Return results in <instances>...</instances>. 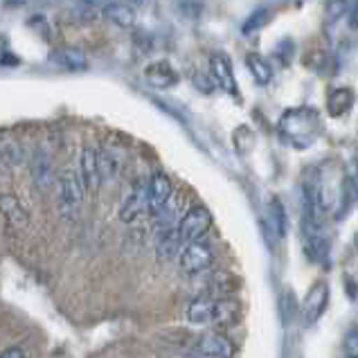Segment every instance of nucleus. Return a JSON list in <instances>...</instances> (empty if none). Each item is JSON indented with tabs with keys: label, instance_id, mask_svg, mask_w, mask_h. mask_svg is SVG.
<instances>
[{
	"label": "nucleus",
	"instance_id": "obj_15",
	"mask_svg": "<svg viewBox=\"0 0 358 358\" xmlns=\"http://www.w3.org/2000/svg\"><path fill=\"white\" fill-rule=\"evenodd\" d=\"M180 234L178 228H162L156 237V255L160 259H173L180 255Z\"/></svg>",
	"mask_w": 358,
	"mask_h": 358
},
{
	"label": "nucleus",
	"instance_id": "obj_31",
	"mask_svg": "<svg viewBox=\"0 0 358 358\" xmlns=\"http://www.w3.org/2000/svg\"><path fill=\"white\" fill-rule=\"evenodd\" d=\"M165 358H201L196 354H171V356H165Z\"/></svg>",
	"mask_w": 358,
	"mask_h": 358
},
{
	"label": "nucleus",
	"instance_id": "obj_6",
	"mask_svg": "<svg viewBox=\"0 0 358 358\" xmlns=\"http://www.w3.org/2000/svg\"><path fill=\"white\" fill-rule=\"evenodd\" d=\"M327 302H329V286L327 282H315L302 304V322L306 327L318 322L327 309Z\"/></svg>",
	"mask_w": 358,
	"mask_h": 358
},
{
	"label": "nucleus",
	"instance_id": "obj_24",
	"mask_svg": "<svg viewBox=\"0 0 358 358\" xmlns=\"http://www.w3.org/2000/svg\"><path fill=\"white\" fill-rule=\"evenodd\" d=\"M350 3H352V0H327V7H324L327 23L334 25L336 20H341L347 9H350Z\"/></svg>",
	"mask_w": 358,
	"mask_h": 358
},
{
	"label": "nucleus",
	"instance_id": "obj_8",
	"mask_svg": "<svg viewBox=\"0 0 358 358\" xmlns=\"http://www.w3.org/2000/svg\"><path fill=\"white\" fill-rule=\"evenodd\" d=\"M79 178L86 192H97L101 185V171H99V151L95 147L86 145L81 149L79 158Z\"/></svg>",
	"mask_w": 358,
	"mask_h": 358
},
{
	"label": "nucleus",
	"instance_id": "obj_19",
	"mask_svg": "<svg viewBox=\"0 0 358 358\" xmlns=\"http://www.w3.org/2000/svg\"><path fill=\"white\" fill-rule=\"evenodd\" d=\"M245 68L250 70V75L255 79V84H259V86H268L271 81H273V68L271 64L266 61L262 55H245Z\"/></svg>",
	"mask_w": 358,
	"mask_h": 358
},
{
	"label": "nucleus",
	"instance_id": "obj_9",
	"mask_svg": "<svg viewBox=\"0 0 358 358\" xmlns=\"http://www.w3.org/2000/svg\"><path fill=\"white\" fill-rule=\"evenodd\" d=\"M196 350L206 358H234V343L221 331L203 334L196 343Z\"/></svg>",
	"mask_w": 358,
	"mask_h": 358
},
{
	"label": "nucleus",
	"instance_id": "obj_29",
	"mask_svg": "<svg viewBox=\"0 0 358 358\" xmlns=\"http://www.w3.org/2000/svg\"><path fill=\"white\" fill-rule=\"evenodd\" d=\"M29 0H3V5L7 7V9H16V7H23V5H27Z\"/></svg>",
	"mask_w": 358,
	"mask_h": 358
},
{
	"label": "nucleus",
	"instance_id": "obj_5",
	"mask_svg": "<svg viewBox=\"0 0 358 358\" xmlns=\"http://www.w3.org/2000/svg\"><path fill=\"white\" fill-rule=\"evenodd\" d=\"M149 212V180H138L120 206V219L124 223L136 221L140 214Z\"/></svg>",
	"mask_w": 358,
	"mask_h": 358
},
{
	"label": "nucleus",
	"instance_id": "obj_33",
	"mask_svg": "<svg viewBox=\"0 0 358 358\" xmlns=\"http://www.w3.org/2000/svg\"><path fill=\"white\" fill-rule=\"evenodd\" d=\"M354 245H356V250H358V232H356V237H354Z\"/></svg>",
	"mask_w": 358,
	"mask_h": 358
},
{
	"label": "nucleus",
	"instance_id": "obj_21",
	"mask_svg": "<svg viewBox=\"0 0 358 358\" xmlns=\"http://www.w3.org/2000/svg\"><path fill=\"white\" fill-rule=\"evenodd\" d=\"M212 311H214V302L210 298H196L187 309V320L192 324H208L212 322Z\"/></svg>",
	"mask_w": 358,
	"mask_h": 358
},
{
	"label": "nucleus",
	"instance_id": "obj_28",
	"mask_svg": "<svg viewBox=\"0 0 358 358\" xmlns=\"http://www.w3.org/2000/svg\"><path fill=\"white\" fill-rule=\"evenodd\" d=\"M350 27L358 29V0H354L352 9H350Z\"/></svg>",
	"mask_w": 358,
	"mask_h": 358
},
{
	"label": "nucleus",
	"instance_id": "obj_16",
	"mask_svg": "<svg viewBox=\"0 0 358 358\" xmlns=\"http://www.w3.org/2000/svg\"><path fill=\"white\" fill-rule=\"evenodd\" d=\"M0 212H3V217L12 223L14 228H25L29 223V214L23 208V203L16 196H9V194L0 196Z\"/></svg>",
	"mask_w": 358,
	"mask_h": 358
},
{
	"label": "nucleus",
	"instance_id": "obj_12",
	"mask_svg": "<svg viewBox=\"0 0 358 358\" xmlns=\"http://www.w3.org/2000/svg\"><path fill=\"white\" fill-rule=\"evenodd\" d=\"M145 79L149 86L158 90H167L178 84V73L173 70L169 61H153V64L145 68Z\"/></svg>",
	"mask_w": 358,
	"mask_h": 358
},
{
	"label": "nucleus",
	"instance_id": "obj_10",
	"mask_svg": "<svg viewBox=\"0 0 358 358\" xmlns=\"http://www.w3.org/2000/svg\"><path fill=\"white\" fill-rule=\"evenodd\" d=\"M171 196H173V185H171L169 176L162 171H156L149 178V212L153 217L167 206Z\"/></svg>",
	"mask_w": 358,
	"mask_h": 358
},
{
	"label": "nucleus",
	"instance_id": "obj_22",
	"mask_svg": "<svg viewBox=\"0 0 358 358\" xmlns=\"http://www.w3.org/2000/svg\"><path fill=\"white\" fill-rule=\"evenodd\" d=\"M271 223H273V232L278 234V239H284L286 230H289V219H286V210L282 206V201L278 199L271 203Z\"/></svg>",
	"mask_w": 358,
	"mask_h": 358
},
{
	"label": "nucleus",
	"instance_id": "obj_30",
	"mask_svg": "<svg viewBox=\"0 0 358 358\" xmlns=\"http://www.w3.org/2000/svg\"><path fill=\"white\" fill-rule=\"evenodd\" d=\"M151 3V0H129V5L136 9V7H147Z\"/></svg>",
	"mask_w": 358,
	"mask_h": 358
},
{
	"label": "nucleus",
	"instance_id": "obj_11",
	"mask_svg": "<svg viewBox=\"0 0 358 358\" xmlns=\"http://www.w3.org/2000/svg\"><path fill=\"white\" fill-rule=\"evenodd\" d=\"M50 61L57 64L59 68L70 70V73H84L88 70V57L81 48L75 45H66V48H57L52 55H50Z\"/></svg>",
	"mask_w": 358,
	"mask_h": 358
},
{
	"label": "nucleus",
	"instance_id": "obj_27",
	"mask_svg": "<svg viewBox=\"0 0 358 358\" xmlns=\"http://www.w3.org/2000/svg\"><path fill=\"white\" fill-rule=\"evenodd\" d=\"M0 358H27V356L20 347H9V350H5L3 354H0Z\"/></svg>",
	"mask_w": 358,
	"mask_h": 358
},
{
	"label": "nucleus",
	"instance_id": "obj_7",
	"mask_svg": "<svg viewBox=\"0 0 358 358\" xmlns=\"http://www.w3.org/2000/svg\"><path fill=\"white\" fill-rule=\"evenodd\" d=\"M210 77L214 79V84H217L221 90H226L228 95L239 97V86H237V79H234V73H232V64L223 52H214L210 57Z\"/></svg>",
	"mask_w": 358,
	"mask_h": 358
},
{
	"label": "nucleus",
	"instance_id": "obj_25",
	"mask_svg": "<svg viewBox=\"0 0 358 358\" xmlns=\"http://www.w3.org/2000/svg\"><path fill=\"white\" fill-rule=\"evenodd\" d=\"M192 84H194V88L201 90V93H206V95H210L212 90L217 88V84H214V79H212L210 75H206V73H194V75H192Z\"/></svg>",
	"mask_w": 358,
	"mask_h": 358
},
{
	"label": "nucleus",
	"instance_id": "obj_32",
	"mask_svg": "<svg viewBox=\"0 0 358 358\" xmlns=\"http://www.w3.org/2000/svg\"><path fill=\"white\" fill-rule=\"evenodd\" d=\"M356 194H358V158H356Z\"/></svg>",
	"mask_w": 358,
	"mask_h": 358
},
{
	"label": "nucleus",
	"instance_id": "obj_23",
	"mask_svg": "<svg viewBox=\"0 0 358 358\" xmlns=\"http://www.w3.org/2000/svg\"><path fill=\"white\" fill-rule=\"evenodd\" d=\"M268 18H271V9H268V7L257 9V12H252V14L248 16V20L243 23L241 32H243L245 36H250V34H255V32H259V29H262L266 23H268Z\"/></svg>",
	"mask_w": 358,
	"mask_h": 358
},
{
	"label": "nucleus",
	"instance_id": "obj_18",
	"mask_svg": "<svg viewBox=\"0 0 358 358\" xmlns=\"http://www.w3.org/2000/svg\"><path fill=\"white\" fill-rule=\"evenodd\" d=\"M354 106V93L352 88H334L329 95H327V110H329L331 117H341L347 110Z\"/></svg>",
	"mask_w": 358,
	"mask_h": 358
},
{
	"label": "nucleus",
	"instance_id": "obj_20",
	"mask_svg": "<svg viewBox=\"0 0 358 358\" xmlns=\"http://www.w3.org/2000/svg\"><path fill=\"white\" fill-rule=\"evenodd\" d=\"M120 169H122V160L117 153L110 149V147H104L99 151V171H101V182L104 180H115L120 176Z\"/></svg>",
	"mask_w": 358,
	"mask_h": 358
},
{
	"label": "nucleus",
	"instance_id": "obj_26",
	"mask_svg": "<svg viewBox=\"0 0 358 358\" xmlns=\"http://www.w3.org/2000/svg\"><path fill=\"white\" fill-rule=\"evenodd\" d=\"M9 43H7V38L5 36H0V66H5V61H7V57H9Z\"/></svg>",
	"mask_w": 358,
	"mask_h": 358
},
{
	"label": "nucleus",
	"instance_id": "obj_3",
	"mask_svg": "<svg viewBox=\"0 0 358 358\" xmlns=\"http://www.w3.org/2000/svg\"><path fill=\"white\" fill-rule=\"evenodd\" d=\"M212 228V214L208 208L203 206H194L185 212V217L178 221V234L182 243H194L201 241V237Z\"/></svg>",
	"mask_w": 358,
	"mask_h": 358
},
{
	"label": "nucleus",
	"instance_id": "obj_13",
	"mask_svg": "<svg viewBox=\"0 0 358 358\" xmlns=\"http://www.w3.org/2000/svg\"><path fill=\"white\" fill-rule=\"evenodd\" d=\"M241 315V304L232 298H221L214 302V311H212V324L219 329H230L239 322Z\"/></svg>",
	"mask_w": 358,
	"mask_h": 358
},
{
	"label": "nucleus",
	"instance_id": "obj_4",
	"mask_svg": "<svg viewBox=\"0 0 358 358\" xmlns=\"http://www.w3.org/2000/svg\"><path fill=\"white\" fill-rule=\"evenodd\" d=\"M180 271L187 273V275H199V273H206L210 266L214 264V252L208 243L203 241H194L187 243L185 248L180 250Z\"/></svg>",
	"mask_w": 358,
	"mask_h": 358
},
{
	"label": "nucleus",
	"instance_id": "obj_14",
	"mask_svg": "<svg viewBox=\"0 0 358 358\" xmlns=\"http://www.w3.org/2000/svg\"><path fill=\"white\" fill-rule=\"evenodd\" d=\"M101 14L108 20L122 29H131L136 25V9H133L129 3H120V0H110L104 7H101Z\"/></svg>",
	"mask_w": 358,
	"mask_h": 358
},
{
	"label": "nucleus",
	"instance_id": "obj_17",
	"mask_svg": "<svg viewBox=\"0 0 358 358\" xmlns=\"http://www.w3.org/2000/svg\"><path fill=\"white\" fill-rule=\"evenodd\" d=\"M29 169H32V180L41 189H45L50 182H52V165H50V156L43 149H38L32 156V165H29Z\"/></svg>",
	"mask_w": 358,
	"mask_h": 358
},
{
	"label": "nucleus",
	"instance_id": "obj_1",
	"mask_svg": "<svg viewBox=\"0 0 358 358\" xmlns=\"http://www.w3.org/2000/svg\"><path fill=\"white\" fill-rule=\"evenodd\" d=\"M278 131L286 145H291L295 149H306L320 136V115L318 110L309 106L289 108L280 117Z\"/></svg>",
	"mask_w": 358,
	"mask_h": 358
},
{
	"label": "nucleus",
	"instance_id": "obj_2",
	"mask_svg": "<svg viewBox=\"0 0 358 358\" xmlns=\"http://www.w3.org/2000/svg\"><path fill=\"white\" fill-rule=\"evenodd\" d=\"M59 210L66 219H73L77 210L81 208V199H84V185H81L79 173L73 169H66L59 176Z\"/></svg>",
	"mask_w": 358,
	"mask_h": 358
}]
</instances>
